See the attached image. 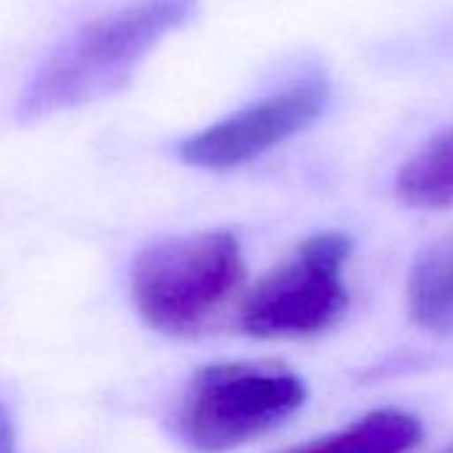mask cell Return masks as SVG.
Returning a JSON list of instances; mask_svg holds the SVG:
<instances>
[{
  "label": "cell",
  "mask_w": 453,
  "mask_h": 453,
  "mask_svg": "<svg viewBox=\"0 0 453 453\" xmlns=\"http://www.w3.org/2000/svg\"><path fill=\"white\" fill-rule=\"evenodd\" d=\"M197 0H142L65 41L22 94L19 118L41 120L123 88L155 46L192 19Z\"/></svg>",
  "instance_id": "cell-1"
},
{
  "label": "cell",
  "mask_w": 453,
  "mask_h": 453,
  "mask_svg": "<svg viewBox=\"0 0 453 453\" xmlns=\"http://www.w3.org/2000/svg\"><path fill=\"white\" fill-rule=\"evenodd\" d=\"M246 280L241 241L230 230L165 238L131 265V299L139 318L165 336H197Z\"/></svg>",
  "instance_id": "cell-2"
},
{
  "label": "cell",
  "mask_w": 453,
  "mask_h": 453,
  "mask_svg": "<svg viewBox=\"0 0 453 453\" xmlns=\"http://www.w3.org/2000/svg\"><path fill=\"white\" fill-rule=\"evenodd\" d=\"M304 400V379L283 363H211L187 381L171 432L192 453H230L288 421Z\"/></svg>",
  "instance_id": "cell-3"
},
{
  "label": "cell",
  "mask_w": 453,
  "mask_h": 453,
  "mask_svg": "<svg viewBox=\"0 0 453 453\" xmlns=\"http://www.w3.org/2000/svg\"><path fill=\"white\" fill-rule=\"evenodd\" d=\"M349 254L347 233L328 230L302 241L243 296L241 331L254 339H315L331 331L349 304Z\"/></svg>",
  "instance_id": "cell-4"
},
{
  "label": "cell",
  "mask_w": 453,
  "mask_h": 453,
  "mask_svg": "<svg viewBox=\"0 0 453 453\" xmlns=\"http://www.w3.org/2000/svg\"><path fill=\"white\" fill-rule=\"evenodd\" d=\"M326 104L328 86L323 81L294 83L187 136L179 147V157L187 165L205 171L246 165L315 126Z\"/></svg>",
  "instance_id": "cell-5"
},
{
  "label": "cell",
  "mask_w": 453,
  "mask_h": 453,
  "mask_svg": "<svg viewBox=\"0 0 453 453\" xmlns=\"http://www.w3.org/2000/svg\"><path fill=\"white\" fill-rule=\"evenodd\" d=\"M405 302L418 328L453 336V233L437 238L413 259Z\"/></svg>",
  "instance_id": "cell-6"
},
{
  "label": "cell",
  "mask_w": 453,
  "mask_h": 453,
  "mask_svg": "<svg viewBox=\"0 0 453 453\" xmlns=\"http://www.w3.org/2000/svg\"><path fill=\"white\" fill-rule=\"evenodd\" d=\"M424 437L421 421L397 408L365 413L355 424L286 448L283 453H408Z\"/></svg>",
  "instance_id": "cell-7"
},
{
  "label": "cell",
  "mask_w": 453,
  "mask_h": 453,
  "mask_svg": "<svg viewBox=\"0 0 453 453\" xmlns=\"http://www.w3.org/2000/svg\"><path fill=\"white\" fill-rule=\"evenodd\" d=\"M395 192L411 208H453V126L432 136L403 163Z\"/></svg>",
  "instance_id": "cell-8"
},
{
  "label": "cell",
  "mask_w": 453,
  "mask_h": 453,
  "mask_svg": "<svg viewBox=\"0 0 453 453\" xmlns=\"http://www.w3.org/2000/svg\"><path fill=\"white\" fill-rule=\"evenodd\" d=\"M0 453H19L17 448V424L9 408L0 403Z\"/></svg>",
  "instance_id": "cell-9"
},
{
  "label": "cell",
  "mask_w": 453,
  "mask_h": 453,
  "mask_svg": "<svg viewBox=\"0 0 453 453\" xmlns=\"http://www.w3.org/2000/svg\"><path fill=\"white\" fill-rule=\"evenodd\" d=\"M440 453H453V442H450V445H448V448H442V450H440Z\"/></svg>",
  "instance_id": "cell-10"
}]
</instances>
